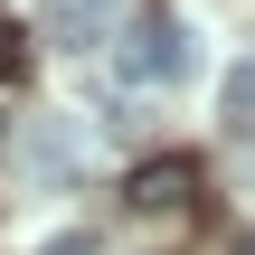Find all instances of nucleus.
I'll return each instance as SVG.
<instances>
[{"mask_svg":"<svg viewBox=\"0 0 255 255\" xmlns=\"http://www.w3.org/2000/svg\"><path fill=\"white\" fill-rule=\"evenodd\" d=\"M19 76H28V38L0 19V85H19Z\"/></svg>","mask_w":255,"mask_h":255,"instance_id":"obj_6","label":"nucleus"},{"mask_svg":"<svg viewBox=\"0 0 255 255\" xmlns=\"http://www.w3.org/2000/svg\"><path fill=\"white\" fill-rule=\"evenodd\" d=\"M28 161H38V170H76V132H57V123L28 132Z\"/></svg>","mask_w":255,"mask_h":255,"instance_id":"obj_3","label":"nucleus"},{"mask_svg":"<svg viewBox=\"0 0 255 255\" xmlns=\"http://www.w3.org/2000/svg\"><path fill=\"white\" fill-rule=\"evenodd\" d=\"M227 123H255V57L227 76Z\"/></svg>","mask_w":255,"mask_h":255,"instance_id":"obj_5","label":"nucleus"},{"mask_svg":"<svg viewBox=\"0 0 255 255\" xmlns=\"http://www.w3.org/2000/svg\"><path fill=\"white\" fill-rule=\"evenodd\" d=\"M38 255H95V246H85V237H57V246H38Z\"/></svg>","mask_w":255,"mask_h":255,"instance_id":"obj_7","label":"nucleus"},{"mask_svg":"<svg viewBox=\"0 0 255 255\" xmlns=\"http://www.w3.org/2000/svg\"><path fill=\"white\" fill-rule=\"evenodd\" d=\"M123 199H132L142 218H170V208L199 199V161H180V151H170V161H142V170L123 180Z\"/></svg>","mask_w":255,"mask_h":255,"instance_id":"obj_1","label":"nucleus"},{"mask_svg":"<svg viewBox=\"0 0 255 255\" xmlns=\"http://www.w3.org/2000/svg\"><path fill=\"white\" fill-rule=\"evenodd\" d=\"M180 66H189V38H180L161 9H142L132 38H123V76H180Z\"/></svg>","mask_w":255,"mask_h":255,"instance_id":"obj_2","label":"nucleus"},{"mask_svg":"<svg viewBox=\"0 0 255 255\" xmlns=\"http://www.w3.org/2000/svg\"><path fill=\"white\" fill-rule=\"evenodd\" d=\"M47 28H57L66 47H85V38H95V0H66V9H47Z\"/></svg>","mask_w":255,"mask_h":255,"instance_id":"obj_4","label":"nucleus"},{"mask_svg":"<svg viewBox=\"0 0 255 255\" xmlns=\"http://www.w3.org/2000/svg\"><path fill=\"white\" fill-rule=\"evenodd\" d=\"M237 255H255V237H237Z\"/></svg>","mask_w":255,"mask_h":255,"instance_id":"obj_8","label":"nucleus"}]
</instances>
